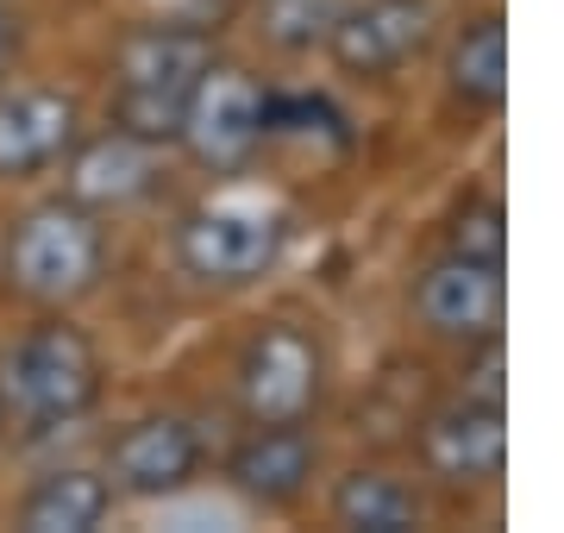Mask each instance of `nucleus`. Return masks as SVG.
I'll list each match as a JSON object with an SVG mask.
<instances>
[{
  "label": "nucleus",
  "mask_w": 564,
  "mask_h": 533,
  "mask_svg": "<svg viewBox=\"0 0 564 533\" xmlns=\"http://www.w3.org/2000/svg\"><path fill=\"white\" fill-rule=\"evenodd\" d=\"M452 251H458V258H484V264H502V251H508L502 202H489V195H470V202L452 214Z\"/></svg>",
  "instance_id": "obj_18"
},
{
  "label": "nucleus",
  "mask_w": 564,
  "mask_h": 533,
  "mask_svg": "<svg viewBox=\"0 0 564 533\" xmlns=\"http://www.w3.org/2000/svg\"><path fill=\"white\" fill-rule=\"evenodd\" d=\"M314 458H321V452H314V433H307L302 421H258V427L232 446L226 477H232V490L263 502V509H289V502L307 490Z\"/></svg>",
  "instance_id": "obj_11"
},
{
  "label": "nucleus",
  "mask_w": 564,
  "mask_h": 533,
  "mask_svg": "<svg viewBox=\"0 0 564 533\" xmlns=\"http://www.w3.org/2000/svg\"><path fill=\"white\" fill-rule=\"evenodd\" d=\"M214 63V39L188 32V25H144L120 44L113 57V126L132 139H176L188 88L202 83V69Z\"/></svg>",
  "instance_id": "obj_1"
},
{
  "label": "nucleus",
  "mask_w": 564,
  "mask_h": 533,
  "mask_svg": "<svg viewBox=\"0 0 564 533\" xmlns=\"http://www.w3.org/2000/svg\"><path fill=\"white\" fill-rule=\"evenodd\" d=\"M345 0H263V32L282 44V51H314V44L333 39Z\"/></svg>",
  "instance_id": "obj_17"
},
{
  "label": "nucleus",
  "mask_w": 564,
  "mask_h": 533,
  "mask_svg": "<svg viewBox=\"0 0 564 533\" xmlns=\"http://www.w3.org/2000/svg\"><path fill=\"white\" fill-rule=\"evenodd\" d=\"M101 264H107V239L95 214L82 202H44L32 207L13 239H7V276L20 295L32 302H76L88 289L101 283Z\"/></svg>",
  "instance_id": "obj_3"
},
{
  "label": "nucleus",
  "mask_w": 564,
  "mask_h": 533,
  "mask_svg": "<svg viewBox=\"0 0 564 533\" xmlns=\"http://www.w3.org/2000/svg\"><path fill=\"white\" fill-rule=\"evenodd\" d=\"M13 51H20V20H13V7H0V83L13 69Z\"/></svg>",
  "instance_id": "obj_20"
},
{
  "label": "nucleus",
  "mask_w": 564,
  "mask_h": 533,
  "mask_svg": "<svg viewBox=\"0 0 564 533\" xmlns=\"http://www.w3.org/2000/svg\"><path fill=\"white\" fill-rule=\"evenodd\" d=\"M0 402L32 421V427H63L101 402V351L69 320H44L7 351L0 365Z\"/></svg>",
  "instance_id": "obj_2"
},
{
  "label": "nucleus",
  "mask_w": 564,
  "mask_h": 533,
  "mask_svg": "<svg viewBox=\"0 0 564 533\" xmlns=\"http://www.w3.org/2000/svg\"><path fill=\"white\" fill-rule=\"evenodd\" d=\"M426 32H433L426 0H364V7H345L326 44L345 76H389L421 51Z\"/></svg>",
  "instance_id": "obj_10"
},
{
  "label": "nucleus",
  "mask_w": 564,
  "mask_h": 533,
  "mask_svg": "<svg viewBox=\"0 0 564 533\" xmlns=\"http://www.w3.org/2000/svg\"><path fill=\"white\" fill-rule=\"evenodd\" d=\"M282 226L276 207H251V202H214V207H195L176 232V258L188 276L202 283H258L263 270L282 258Z\"/></svg>",
  "instance_id": "obj_4"
},
{
  "label": "nucleus",
  "mask_w": 564,
  "mask_h": 533,
  "mask_svg": "<svg viewBox=\"0 0 564 533\" xmlns=\"http://www.w3.org/2000/svg\"><path fill=\"white\" fill-rule=\"evenodd\" d=\"M421 320L440 339H464L477 346L484 333L502 327V264H484V258H440V264L421 276V295H414Z\"/></svg>",
  "instance_id": "obj_9"
},
{
  "label": "nucleus",
  "mask_w": 564,
  "mask_h": 533,
  "mask_svg": "<svg viewBox=\"0 0 564 533\" xmlns=\"http://www.w3.org/2000/svg\"><path fill=\"white\" fill-rule=\"evenodd\" d=\"M421 458H426V471L445 477V483H489V477H502V465H508L502 409L496 402H477V395L445 402L440 414H426Z\"/></svg>",
  "instance_id": "obj_7"
},
{
  "label": "nucleus",
  "mask_w": 564,
  "mask_h": 533,
  "mask_svg": "<svg viewBox=\"0 0 564 533\" xmlns=\"http://www.w3.org/2000/svg\"><path fill=\"white\" fill-rule=\"evenodd\" d=\"M452 95L470 107H502L508 95V25L489 20L464 25V39L452 44Z\"/></svg>",
  "instance_id": "obj_16"
},
{
  "label": "nucleus",
  "mask_w": 564,
  "mask_h": 533,
  "mask_svg": "<svg viewBox=\"0 0 564 533\" xmlns=\"http://www.w3.org/2000/svg\"><path fill=\"white\" fill-rule=\"evenodd\" d=\"M195 471H202V433L182 414H144L107 452V477L126 496H176Z\"/></svg>",
  "instance_id": "obj_8"
},
{
  "label": "nucleus",
  "mask_w": 564,
  "mask_h": 533,
  "mask_svg": "<svg viewBox=\"0 0 564 533\" xmlns=\"http://www.w3.org/2000/svg\"><path fill=\"white\" fill-rule=\"evenodd\" d=\"M477 365H470V377H464V395H477V402H496L502 409V395H508V383H502V339L496 333H484L477 339Z\"/></svg>",
  "instance_id": "obj_19"
},
{
  "label": "nucleus",
  "mask_w": 564,
  "mask_h": 533,
  "mask_svg": "<svg viewBox=\"0 0 564 533\" xmlns=\"http://www.w3.org/2000/svg\"><path fill=\"white\" fill-rule=\"evenodd\" d=\"M263 132H270V95L258 88V76L207 63L202 83L188 88L182 132H176V139L195 151V164H207V170H239L245 157L263 144Z\"/></svg>",
  "instance_id": "obj_5"
},
{
  "label": "nucleus",
  "mask_w": 564,
  "mask_h": 533,
  "mask_svg": "<svg viewBox=\"0 0 564 533\" xmlns=\"http://www.w3.org/2000/svg\"><path fill=\"white\" fill-rule=\"evenodd\" d=\"M158 183V144L132 139V132H101L95 144H82L69 164V202L82 207H126Z\"/></svg>",
  "instance_id": "obj_13"
},
{
  "label": "nucleus",
  "mask_w": 564,
  "mask_h": 533,
  "mask_svg": "<svg viewBox=\"0 0 564 533\" xmlns=\"http://www.w3.org/2000/svg\"><path fill=\"white\" fill-rule=\"evenodd\" d=\"M107 509H113V483L69 465V471H51L25 490L20 527L25 533H95L107 521Z\"/></svg>",
  "instance_id": "obj_14"
},
{
  "label": "nucleus",
  "mask_w": 564,
  "mask_h": 533,
  "mask_svg": "<svg viewBox=\"0 0 564 533\" xmlns=\"http://www.w3.org/2000/svg\"><path fill=\"white\" fill-rule=\"evenodd\" d=\"M321 402V346L302 327H263L239 358V409L251 421H307Z\"/></svg>",
  "instance_id": "obj_6"
},
{
  "label": "nucleus",
  "mask_w": 564,
  "mask_h": 533,
  "mask_svg": "<svg viewBox=\"0 0 564 533\" xmlns=\"http://www.w3.org/2000/svg\"><path fill=\"white\" fill-rule=\"evenodd\" d=\"M76 151V101L57 88L0 95V176H39Z\"/></svg>",
  "instance_id": "obj_12"
},
{
  "label": "nucleus",
  "mask_w": 564,
  "mask_h": 533,
  "mask_svg": "<svg viewBox=\"0 0 564 533\" xmlns=\"http://www.w3.org/2000/svg\"><path fill=\"white\" fill-rule=\"evenodd\" d=\"M333 521L351 533H408L421 521V502L408 490L402 477L389 471H351L333 490Z\"/></svg>",
  "instance_id": "obj_15"
}]
</instances>
